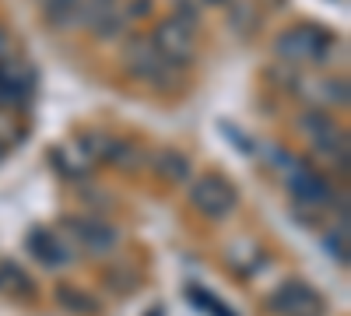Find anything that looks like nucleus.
Returning a JSON list of instances; mask_svg holds the SVG:
<instances>
[{"instance_id":"nucleus-1","label":"nucleus","mask_w":351,"mask_h":316,"mask_svg":"<svg viewBox=\"0 0 351 316\" xmlns=\"http://www.w3.org/2000/svg\"><path fill=\"white\" fill-rule=\"evenodd\" d=\"M120 60H123V71L134 81L148 84V88H155V92H172V88H180V84H183V71L172 67L165 56L152 46L148 36H130L123 42Z\"/></svg>"},{"instance_id":"nucleus-2","label":"nucleus","mask_w":351,"mask_h":316,"mask_svg":"<svg viewBox=\"0 0 351 316\" xmlns=\"http://www.w3.org/2000/svg\"><path fill=\"white\" fill-rule=\"evenodd\" d=\"M334 46H337V39L327 32L324 25H316V21L295 25V28H288V32H281L274 39L278 60L299 64V67H306V64H327L334 56Z\"/></svg>"},{"instance_id":"nucleus-3","label":"nucleus","mask_w":351,"mask_h":316,"mask_svg":"<svg viewBox=\"0 0 351 316\" xmlns=\"http://www.w3.org/2000/svg\"><path fill=\"white\" fill-rule=\"evenodd\" d=\"M295 130L309 141V148H316L319 155H330L341 162V172H348V134L337 127V120L330 117L327 109L309 106L299 112Z\"/></svg>"},{"instance_id":"nucleus-4","label":"nucleus","mask_w":351,"mask_h":316,"mask_svg":"<svg viewBox=\"0 0 351 316\" xmlns=\"http://www.w3.org/2000/svg\"><path fill=\"white\" fill-rule=\"evenodd\" d=\"M190 204L211 221H225L232 211L239 208V193L232 186V180H225L221 172H204L190 183Z\"/></svg>"},{"instance_id":"nucleus-5","label":"nucleus","mask_w":351,"mask_h":316,"mask_svg":"<svg viewBox=\"0 0 351 316\" xmlns=\"http://www.w3.org/2000/svg\"><path fill=\"white\" fill-rule=\"evenodd\" d=\"M152 46L165 56V60L172 67H190L197 60V36H193V28L180 18H162L155 28H152Z\"/></svg>"},{"instance_id":"nucleus-6","label":"nucleus","mask_w":351,"mask_h":316,"mask_svg":"<svg viewBox=\"0 0 351 316\" xmlns=\"http://www.w3.org/2000/svg\"><path fill=\"white\" fill-rule=\"evenodd\" d=\"M64 228L77 250H84L88 256H109L116 246H120V232L102 221V218H92V215H67L64 218Z\"/></svg>"},{"instance_id":"nucleus-7","label":"nucleus","mask_w":351,"mask_h":316,"mask_svg":"<svg viewBox=\"0 0 351 316\" xmlns=\"http://www.w3.org/2000/svg\"><path fill=\"white\" fill-rule=\"evenodd\" d=\"M274 316H319L324 313V299H319L316 289H309L306 281H285L281 289L267 299Z\"/></svg>"},{"instance_id":"nucleus-8","label":"nucleus","mask_w":351,"mask_h":316,"mask_svg":"<svg viewBox=\"0 0 351 316\" xmlns=\"http://www.w3.org/2000/svg\"><path fill=\"white\" fill-rule=\"evenodd\" d=\"M285 183H288V193L295 197V204H302V208H309V211L327 208L330 200H334L330 180L319 176V172L309 169V165H299L295 172H291V176H285Z\"/></svg>"},{"instance_id":"nucleus-9","label":"nucleus","mask_w":351,"mask_h":316,"mask_svg":"<svg viewBox=\"0 0 351 316\" xmlns=\"http://www.w3.org/2000/svg\"><path fill=\"white\" fill-rule=\"evenodd\" d=\"M25 246H28V253H32L36 260H39L43 267H49V271L71 264V250H67V243L56 236V232H49V228H32V232L25 236Z\"/></svg>"},{"instance_id":"nucleus-10","label":"nucleus","mask_w":351,"mask_h":316,"mask_svg":"<svg viewBox=\"0 0 351 316\" xmlns=\"http://www.w3.org/2000/svg\"><path fill=\"white\" fill-rule=\"evenodd\" d=\"M99 162H109L112 169H120V172H127V176H134V172H141L144 165H148V151H141L134 141H127V137H106Z\"/></svg>"},{"instance_id":"nucleus-11","label":"nucleus","mask_w":351,"mask_h":316,"mask_svg":"<svg viewBox=\"0 0 351 316\" xmlns=\"http://www.w3.org/2000/svg\"><path fill=\"white\" fill-rule=\"evenodd\" d=\"M148 165H152L155 176H158L162 183H169V186L190 180V158H186L183 151H176V148H158V151H152V155H148Z\"/></svg>"},{"instance_id":"nucleus-12","label":"nucleus","mask_w":351,"mask_h":316,"mask_svg":"<svg viewBox=\"0 0 351 316\" xmlns=\"http://www.w3.org/2000/svg\"><path fill=\"white\" fill-rule=\"evenodd\" d=\"M53 299H56V306L67 309L71 316H95V313H99V299L88 295L84 289H77V284H71V281H60V284H56V289H53Z\"/></svg>"},{"instance_id":"nucleus-13","label":"nucleus","mask_w":351,"mask_h":316,"mask_svg":"<svg viewBox=\"0 0 351 316\" xmlns=\"http://www.w3.org/2000/svg\"><path fill=\"white\" fill-rule=\"evenodd\" d=\"M0 295L8 299H36V281L14 260H0Z\"/></svg>"},{"instance_id":"nucleus-14","label":"nucleus","mask_w":351,"mask_h":316,"mask_svg":"<svg viewBox=\"0 0 351 316\" xmlns=\"http://www.w3.org/2000/svg\"><path fill=\"white\" fill-rule=\"evenodd\" d=\"M49 158H53V165L60 169L67 180H81L84 172L92 169V158H88V155L81 151V145H77V141H74V145H64V148H56V151H53Z\"/></svg>"},{"instance_id":"nucleus-15","label":"nucleus","mask_w":351,"mask_h":316,"mask_svg":"<svg viewBox=\"0 0 351 316\" xmlns=\"http://www.w3.org/2000/svg\"><path fill=\"white\" fill-rule=\"evenodd\" d=\"M36 4L53 28H74L77 25V0H36Z\"/></svg>"},{"instance_id":"nucleus-16","label":"nucleus","mask_w":351,"mask_h":316,"mask_svg":"<svg viewBox=\"0 0 351 316\" xmlns=\"http://www.w3.org/2000/svg\"><path fill=\"white\" fill-rule=\"evenodd\" d=\"M186 299H190L200 313H208V316H236L218 295H211L208 289H197V284H186Z\"/></svg>"},{"instance_id":"nucleus-17","label":"nucleus","mask_w":351,"mask_h":316,"mask_svg":"<svg viewBox=\"0 0 351 316\" xmlns=\"http://www.w3.org/2000/svg\"><path fill=\"white\" fill-rule=\"evenodd\" d=\"M21 137H25V127L21 120L14 117L11 109H0V151H11L14 145H21Z\"/></svg>"},{"instance_id":"nucleus-18","label":"nucleus","mask_w":351,"mask_h":316,"mask_svg":"<svg viewBox=\"0 0 351 316\" xmlns=\"http://www.w3.org/2000/svg\"><path fill=\"white\" fill-rule=\"evenodd\" d=\"M109 11H116V0H77V25L92 28L99 18H106Z\"/></svg>"},{"instance_id":"nucleus-19","label":"nucleus","mask_w":351,"mask_h":316,"mask_svg":"<svg viewBox=\"0 0 351 316\" xmlns=\"http://www.w3.org/2000/svg\"><path fill=\"white\" fill-rule=\"evenodd\" d=\"M106 284L116 292V295H130L137 284H141V278H137V271L134 267H116V271H109L106 274Z\"/></svg>"},{"instance_id":"nucleus-20","label":"nucleus","mask_w":351,"mask_h":316,"mask_svg":"<svg viewBox=\"0 0 351 316\" xmlns=\"http://www.w3.org/2000/svg\"><path fill=\"white\" fill-rule=\"evenodd\" d=\"M123 25H127V21H123V14H120V11H109L106 18H99L92 28H88V32H92L95 39H116V36L123 32Z\"/></svg>"},{"instance_id":"nucleus-21","label":"nucleus","mask_w":351,"mask_h":316,"mask_svg":"<svg viewBox=\"0 0 351 316\" xmlns=\"http://www.w3.org/2000/svg\"><path fill=\"white\" fill-rule=\"evenodd\" d=\"M28 95L25 92H18L14 84H8V81H0V109H14V106H21Z\"/></svg>"},{"instance_id":"nucleus-22","label":"nucleus","mask_w":351,"mask_h":316,"mask_svg":"<svg viewBox=\"0 0 351 316\" xmlns=\"http://www.w3.org/2000/svg\"><path fill=\"white\" fill-rule=\"evenodd\" d=\"M152 14V0H134V4L127 8V14H123V21H130V18H148Z\"/></svg>"},{"instance_id":"nucleus-23","label":"nucleus","mask_w":351,"mask_h":316,"mask_svg":"<svg viewBox=\"0 0 351 316\" xmlns=\"http://www.w3.org/2000/svg\"><path fill=\"white\" fill-rule=\"evenodd\" d=\"M327 246H330V253L337 256L341 264H348V239H344V232H341V239H337V236H330V239H327Z\"/></svg>"},{"instance_id":"nucleus-24","label":"nucleus","mask_w":351,"mask_h":316,"mask_svg":"<svg viewBox=\"0 0 351 316\" xmlns=\"http://www.w3.org/2000/svg\"><path fill=\"white\" fill-rule=\"evenodd\" d=\"M200 4H208V8H221V4H228V0H200Z\"/></svg>"},{"instance_id":"nucleus-25","label":"nucleus","mask_w":351,"mask_h":316,"mask_svg":"<svg viewBox=\"0 0 351 316\" xmlns=\"http://www.w3.org/2000/svg\"><path fill=\"white\" fill-rule=\"evenodd\" d=\"M152 316H162V309H155V313H152Z\"/></svg>"},{"instance_id":"nucleus-26","label":"nucleus","mask_w":351,"mask_h":316,"mask_svg":"<svg viewBox=\"0 0 351 316\" xmlns=\"http://www.w3.org/2000/svg\"><path fill=\"white\" fill-rule=\"evenodd\" d=\"M0 158H4V151H0Z\"/></svg>"},{"instance_id":"nucleus-27","label":"nucleus","mask_w":351,"mask_h":316,"mask_svg":"<svg viewBox=\"0 0 351 316\" xmlns=\"http://www.w3.org/2000/svg\"><path fill=\"white\" fill-rule=\"evenodd\" d=\"M0 36H4V32H0Z\"/></svg>"}]
</instances>
